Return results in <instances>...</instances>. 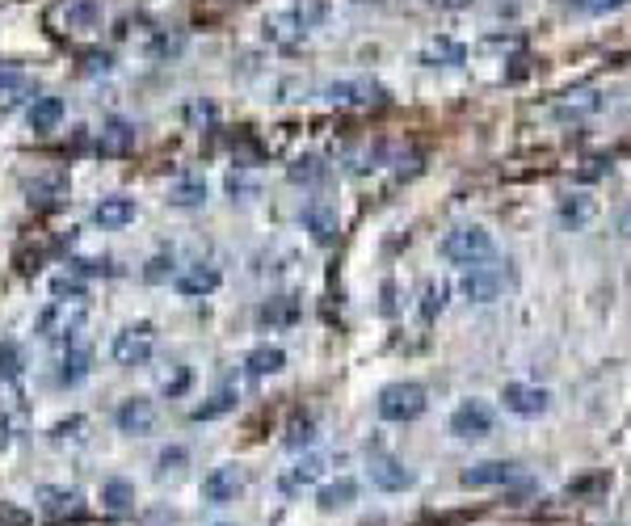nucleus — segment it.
<instances>
[{
  "mask_svg": "<svg viewBox=\"0 0 631 526\" xmlns=\"http://www.w3.org/2000/svg\"><path fill=\"white\" fill-rule=\"evenodd\" d=\"M186 388H190V367H173V375L160 379V392L165 396H181Z\"/></svg>",
  "mask_w": 631,
  "mask_h": 526,
  "instance_id": "nucleus-34",
  "label": "nucleus"
},
{
  "mask_svg": "<svg viewBox=\"0 0 631 526\" xmlns=\"http://www.w3.org/2000/svg\"><path fill=\"white\" fill-rule=\"evenodd\" d=\"M581 9H589V13H615V9H623V5H631V0H577Z\"/></svg>",
  "mask_w": 631,
  "mask_h": 526,
  "instance_id": "nucleus-41",
  "label": "nucleus"
},
{
  "mask_svg": "<svg viewBox=\"0 0 631 526\" xmlns=\"http://www.w3.org/2000/svg\"><path fill=\"white\" fill-rule=\"evenodd\" d=\"M362 5H366V0H362Z\"/></svg>",
  "mask_w": 631,
  "mask_h": 526,
  "instance_id": "nucleus-45",
  "label": "nucleus"
},
{
  "mask_svg": "<svg viewBox=\"0 0 631 526\" xmlns=\"http://www.w3.org/2000/svg\"><path fill=\"white\" fill-rule=\"evenodd\" d=\"M324 476V459L320 455H308V459H299L295 468L278 480V489L282 493H299V489H308V484H316Z\"/></svg>",
  "mask_w": 631,
  "mask_h": 526,
  "instance_id": "nucleus-22",
  "label": "nucleus"
},
{
  "mask_svg": "<svg viewBox=\"0 0 631 526\" xmlns=\"http://www.w3.org/2000/svg\"><path fill=\"white\" fill-rule=\"evenodd\" d=\"M244 371H249L253 379L282 375V371H287V354H282L278 346H257V350L244 354Z\"/></svg>",
  "mask_w": 631,
  "mask_h": 526,
  "instance_id": "nucleus-19",
  "label": "nucleus"
},
{
  "mask_svg": "<svg viewBox=\"0 0 631 526\" xmlns=\"http://www.w3.org/2000/svg\"><path fill=\"white\" fill-rule=\"evenodd\" d=\"M501 404L518 417H543L552 409V392L547 388H535V383H505L501 388Z\"/></svg>",
  "mask_w": 631,
  "mask_h": 526,
  "instance_id": "nucleus-7",
  "label": "nucleus"
},
{
  "mask_svg": "<svg viewBox=\"0 0 631 526\" xmlns=\"http://www.w3.org/2000/svg\"><path fill=\"white\" fill-rule=\"evenodd\" d=\"M219 282H223V274L211 266V261H198V266H190L186 274H177V291L190 295V299H198V295L219 291Z\"/></svg>",
  "mask_w": 631,
  "mask_h": 526,
  "instance_id": "nucleus-17",
  "label": "nucleus"
},
{
  "mask_svg": "<svg viewBox=\"0 0 631 526\" xmlns=\"http://www.w3.org/2000/svg\"><path fill=\"white\" fill-rule=\"evenodd\" d=\"M312 442H316V426H312V421H291L287 447H291V451H303V447H312Z\"/></svg>",
  "mask_w": 631,
  "mask_h": 526,
  "instance_id": "nucleus-32",
  "label": "nucleus"
},
{
  "mask_svg": "<svg viewBox=\"0 0 631 526\" xmlns=\"http://www.w3.org/2000/svg\"><path fill=\"white\" fill-rule=\"evenodd\" d=\"M299 299L295 295H274V299H266L257 308V325H266V329H291L295 320H299Z\"/></svg>",
  "mask_w": 631,
  "mask_h": 526,
  "instance_id": "nucleus-16",
  "label": "nucleus"
},
{
  "mask_svg": "<svg viewBox=\"0 0 631 526\" xmlns=\"http://www.w3.org/2000/svg\"><path fill=\"white\" fill-rule=\"evenodd\" d=\"M89 371H93L89 346H72V350L64 354V362H59V383H64V388H76V383L89 379Z\"/></svg>",
  "mask_w": 631,
  "mask_h": 526,
  "instance_id": "nucleus-23",
  "label": "nucleus"
},
{
  "mask_svg": "<svg viewBox=\"0 0 631 526\" xmlns=\"http://www.w3.org/2000/svg\"><path fill=\"white\" fill-rule=\"evenodd\" d=\"M287 177L295 181V186H320V181H329V165H324L320 156H299L287 169Z\"/></svg>",
  "mask_w": 631,
  "mask_h": 526,
  "instance_id": "nucleus-27",
  "label": "nucleus"
},
{
  "mask_svg": "<svg viewBox=\"0 0 631 526\" xmlns=\"http://www.w3.org/2000/svg\"><path fill=\"white\" fill-rule=\"evenodd\" d=\"M85 72H110V55H85Z\"/></svg>",
  "mask_w": 631,
  "mask_h": 526,
  "instance_id": "nucleus-42",
  "label": "nucleus"
},
{
  "mask_svg": "<svg viewBox=\"0 0 631 526\" xmlns=\"http://www.w3.org/2000/svg\"><path fill=\"white\" fill-rule=\"evenodd\" d=\"M135 202L131 198H122V194H114V198H101L97 207H93V224L97 228H106V232H118V228H127V224H135Z\"/></svg>",
  "mask_w": 631,
  "mask_h": 526,
  "instance_id": "nucleus-15",
  "label": "nucleus"
},
{
  "mask_svg": "<svg viewBox=\"0 0 631 526\" xmlns=\"http://www.w3.org/2000/svg\"><path fill=\"white\" fill-rule=\"evenodd\" d=\"M236 400H240V396H236L232 388H223V392H215L207 404H198V409H194L190 417H194V421H215V417H223V413H232V409H236Z\"/></svg>",
  "mask_w": 631,
  "mask_h": 526,
  "instance_id": "nucleus-30",
  "label": "nucleus"
},
{
  "mask_svg": "<svg viewBox=\"0 0 631 526\" xmlns=\"http://www.w3.org/2000/svg\"><path fill=\"white\" fill-rule=\"evenodd\" d=\"M510 480H518V463H505V459H484L459 476L463 489H497V484H510Z\"/></svg>",
  "mask_w": 631,
  "mask_h": 526,
  "instance_id": "nucleus-10",
  "label": "nucleus"
},
{
  "mask_svg": "<svg viewBox=\"0 0 631 526\" xmlns=\"http://www.w3.org/2000/svg\"><path fill=\"white\" fill-rule=\"evenodd\" d=\"M560 219L568 228H585L589 219H594V202H589L585 194H573V198H564L560 202Z\"/></svg>",
  "mask_w": 631,
  "mask_h": 526,
  "instance_id": "nucleus-28",
  "label": "nucleus"
},
{
  "mask_svg": "<svg viewBox=\"0 0 631 526\" xmlns=\"http://www.w3.org/2000/svg\"><path fill=\"white\" fill-rule=\"evenodd\" d=\"M114 421H118V430H122V434L144 438V434H152V430H156L160 413H156V404H152L148 396H131V400H122V404H118Z\"/></svg>",
  "mask_w": 631,
  "mask_h": 526,
  "instance_id": "nucleus-9",
  "label": "nucleus"
},
{
  "mask_svg": "<svg viewBox=\"0 0 631 526\" xmlns=\"http://www.w3.org/2000/svg\"><path fill=\"white\" fill-rule=\"evenodd\" d=\"M434 59H451V64H463V47L459 43H434L425 51V64H434Z\"/></svg>",
  "mask_w": 631,
  "mask_h": 526,
  "instance_id": "nucleus-38",
  "label": "nucleus"
},
{
  "mask_svg": "<svg viewBox=\"0 0 631 526\" xmlns=\"http://www.w3.org/2000/svg\"><path fill=\"white\" fill-rule=\"evenodd\" d=\"M514 287V270H510V261H480V266H467L463 278H459V291L472 299V303H493L501 299L505 291Z\"/></svg>",
  "mask_w": 631,
  "mask_h": 526,
  "instance_id": "nucleus-2",
  "label": "nucleus"
},
{
  "mask_svg": "<svg viewBox=\"0 0 631 526\" xmlns=\"http://www.w3.org/2000/svg\"><path fill=\"white\" fill-rule=\"evenodd\" d=\"M425 409H430V392H425L421 383H413V379L388 383V388L379 392V417L383 421H396V426H404V421H417Z\"/></svg>",
  "mask_w": 631,
  "mask_h": 526,
  "instance_id": "nucleus-3",
  "label": "nucleus"
},
{
  "mask_svg": "<svg viewBox=\"0 0 631 526\" xmlns=\"http://www.w3.org/2000/svg\"><path fill=\"white\" fill-rule=\"evenodd\" d=\"M144 278H148V282H169V278H177V261L165 257V253L152 257V261H148V270H144Z\"/></svg>",
  "mask_w": 631,
  "mask_h": 526,
  "instance_id": "nucleus-33",
  "label": "nucleus"
},
{
  "mask_svg": "<svg viewBox=\"0 0 631 526\" xmlns=\"http://www.w3.org/2000/svg\"><path fill=\"white\" fill-rule=\"evenodd\" d=\"M371 484L383 493H404V489H413V472L400 459L379 455V459H371Z\"/></svg>",
  "mask_w": 631,
  "mask_h": 526,
  "instance_id": "nucleus-14",
  "label": "nucleus"
},
{
  "mask_svg": "<svg viewBox=\"0 0 631 526\" xmlns=\"http://www.w3.org/2000/svg\"><path fill=\"white\" fill-rule=\"evenodd\" d=\"M26 118H30V127L38 135H47V131H55L59 123H64V101H59V97H38Z\"/></svg>",
  "mask_w": 631,
  "mask_h": 526,
  "instance_id": "nucleus-25",
  "label": "nucleus"
},
{
  "mask_svg": "<svg viewBox=\"0 0 631 526\" xmlns=\"http://www.w3.org/2000/svg\"><path fill=\"white\" fill-rule=\"evenodd\" d=\"M303 228H308V236L316 245H333L337 232H341V219L329 202H308V207H303Z\"/></svg>",
  "mask_w": 631,
  "mask_h": 526,
  "instance_id": "nucleus-13",
  "label": "nucleus"
},
{
  "mask_svg": "<svg viewBox=\"0 0 631 526\" xmlns=\"http://www.w3.org/2000/svg\"><path fill=\"white\" fill-rule=\"evenodd\" d=\"M152 350H156V333H152V325H131V329H122V333L114 337L110 358L118 362V367H148V362H152Z\"/></svg>",
  "mask_w": 631,
  "mask_h": 526,
  "instance_id": "nucleus-5",
  "label": "nucleus"
},
{
  "mask_svg": "<svg viewBox=\"0 0 631 526\" xmlns=\"http://www.w3.org/2000/svg\"><path fill=\"white\" fill-rule=\"evenodd\" d=\"M64 17L72 30H97L101 26V0H68Z\"/></svg>",
  "mask_w": 631,
  "mask_h": 526,
  "instance_id": "nucleus-26",
  "label": "nucleus"
},
{
  "mask_svg": "<svg viewBox=\"0 0 631 526\" xmlns=\"http://www.w3.org/2000/svg\"><path fill=\"white\" fill-rule=\"evenodd\" d=\"M135 148V127L122 123V118H114V123L101 127V139H97V152L101 156H127Z\"/></svg>",
  "mask_w": 631,
  "mask_h": 526,
  "instance_id": "nucleus-20",
  "label": "nucleus"
},
{
  "mask_svg": "<svg viewBox=\"0 0 631 526\" xmlns=\"http://www.w3.org/2000/svg\"><path fill=\"white\" fill-rule=\"evenodd\" d=\"M438 5H442V9H467L472 0H438Z\"/></svg>",
  "mask_w": 631,
  "mask_h": 526,
  "instance_id": "nucleus-44",
  "label": "nucleus"
},
{
  "mask_svg": "<svg viewBox=\"0 0 631 526\" xmlns=\"http://www.w3.org/2000/svg\"><path fill=\"white\" fill-rule=\"evenodd\" d=\"M383 97H388V89L375 85V80H337V85H329V101H337V106H379Z\"/></svg>",
  "mask_w": 631,
  "mask_h": 526,
  "instance_id": "nucleus-11",
  "label": "nucleus"
},
{
  "mask_svg": "<svg viewBox=\"0 0 631 526\" xmlns=\"http://www.w3.org/2000/svg\"><path fill=\"white\" fill-rule=\"evenodd\" d=\"M101 501H106V510H131V505H135V484L131 480H106V484H101Z\"/></svg>",
  "mask_w": 631,
  "mask_h": 526,
  "instance_id": "nucleus-29",
  "label": "nucleus"
},
{
  "mask_svg": "<svg viewBox=\"0 0 631 526\" xmlns=\"http://www.w3.org/2000/svg\"><path fill=\"white\" fill-rule=\"evenodd\" d=\"M438 253L446 257V261H455V266H480V261H488L493 257V236H488L484 228H476V224H463V228H451L442 236V245H438Z\"/></svg>",
  "mask_w": 631,
  "mask_h": 526,
  "instance_id": "nucleus-4",
  "label": "nucleus"
},
{
  "mask_svg": "<svg viewBox=\"0 0 631 526\" xmlns=\"http://www.w3.org/2000/svg\"><path fill=\"white\" fill-rule=\"evenodd\" d=\"M89 320V299H51L34 320V333L43 341H72Z\"/></svg>",
  "mask_w": 631,
  "mask_h": 526,
  "instance_id": "nucleus-1",
  "label": "nucleus"
},
{
  "mask_svg": "<svg viewBox=\"0 0 631 526\" xmlns=\"http://www.w3.org/2000/svg\"><path fill=\"white\" fill-rule=\"evenodd\" d=\"M0 522H5V526H22V522H26V514H17V510H0Z\"/></svg>",
  "mask_w": 631,
  "mask_h": 526,
  "instance_id": "nucleus-43",
  "label": "nucleus"
},
{
  "mask_svg": "<svg viewBox=\"0 0 631 526\" xmlns=\"http://www.w3.org/2000/svg\"><path fill=\"white\" fill-rule=\"evenodd\" d=\"M223 526H228V522H223Z\"/></svg>",
  "mask_w": 631,
  "mask_h": 526,
  "instance_id": "nucleus-46",
  "label": "nucleus"
},
{
  "mask_svg": "<svg viewBox=\"0 0 631 526\" xmlns=\"http://www.w3.org/2000/svg\"><path fill=\"white\" fill-rule=\"evenodd\" d=\"M451 434L463 438V442L488 438V434H493V409H488L484 400H463L459 409L451 413Z\"/></svg>",
  "mask_w": 631,
  "mask_h": 526,
  "instance_id": "nucleus-6",
  "label": "nucleus"
},
{
  "mask_svg": "<svg viewBox=\"0 0 631 526\" xmlns=\"http://www.w3.org/2000/svg\"><path fill=\"white\" fill-rule=\"evenodd\" d=\"M17 375H22V350H17V341H0V379Z\"/></svg>",
  "mask_w": 631,
  "mask_h": 526,
  "instance_id": "nucleus-31",
  "label": "nucleus"
},
{
  "mask_svg": "<svg viewBox=\"0 0 631 526\" xmlns=\"http://www.w3.org/2000/svg\"><path fill=\"white\" fill-rule=\"evenodd\" d=\"M72 270L85 274V278H93V274H114L110 261H72Z\"/></svg>",
  "mask_w": 631,
  "mask_h": 526,
  "instance_id": "nucleus-40",
  "label": "nucleus"
},
{
  "mask_svg": "<svg viewBox=\"0 0 631 526\" xmlns=\"http://www.w3.org/2000/svg\"><path fill=\"white\" fill-rule=\"evenodd\" d=\"M207 202V181L202 177H177L169 186V207H181V211H194Z\"/></svg>",
  "mask_w": 631,
  "mask_h": 526,
  "instance_id": "nucleus-21",
  "label": "nucleus"
},
{
  "mask_svg": "<svg viewBox=\"0 0 631 526\" xmlns=\"http://www.w3.org/2000/svg\"><path fill=\"white\" fill-rule=\"evenodd\" d=\"M26 194H30V207H38V211H55V207H64V202H68L72 181H68V173L51 169V173H38L34 181H26Z\"/></svg>",
  "mask_w": 631,
  "mask_h": 526,
  "instance_id": "nucleus-8",
  "label": "nucleus"
},
{
  "mask_svg": "<svg viewBox=\"0 0 631 526\" xmlns=\"http://www.w3.org/2000/svg\"><path fill=\"white\" fill-rule=\"evenodd\" d=\"M244 489V472L236 468V463H223V468H215L207 480H202V497L215 501V505H228L236 501Z\"/></svg>",
  "mask_w": 631,
  "mask_h": 526,
  "instance_id": "nucleus-12",
  "label": "nucleus"
},
{
  "mask_svg": "<svg viewBox=\"0 0 631 526\" xmlns=\"http://www.w3.org/2000/svg\"><path fill=\"white\" fill-rule=\"evenodd\" d=\"M38 510H43L47 518H68V514H80V493L72 489H55V484H43V489L34 493Z\"/></svg>",
  "mask_w": 631,
  "mask_h": 526,
  "instance_id": "nucleus-18",
  "label": "nucleus"
},
{
  "mask_svg": "<svg viewBox=\"0 0 631 526\" xmlns=\"http://www.w3.org/2000/svg\"><path fill=\"white\" fill-rule=\"evenodd\" d=\"M55 299H85V282H80V278H55Z\"/></svg>",
  "mask_w": 631,
  "mask_h": 526,
  "instance_id": "nucleus-37",
  "label": "nucleus"
},
{
  "mask_svg": "<svg viewBox=\"0 0 631 526\" xmlns=\"http://www.w3.org/2000/svg\"><path fill=\"white\" fill-rule=\"evenodd\" d=\"M446 308V287H425V303H421V316L434 320Z\"/></svg>",
  "mask_w": 631,
  "mask_h": 526,
  "instance_id": "nucleus-36",
  "label": "nucleus"
},
{
  "mask_svg": "<svg viewBox=\"0 0 631 526\" xmlns=\"http://www.w3.org/2000/svg\"><path fill=\"white\" fill-rule=\"evenodd\" d=\"M17 89H26V76L13 68H0V93H17Z\"/></svg>",
  "mask_w": 631,
  "mask_h": 526,
  "instance_id": "nucleus-39",
  "label": "nucleus"
},
{
  "mask_svg": "<svg viewBox=\"0 0 631 526\" xmlns=\"http://www.w3.org/2000/svg\"><path fill=\"white\" fill-rule=\"evenodd\" d=\"M186 447H169V451H160V459H156V468H160V476H165V472H181V468H186Z\"/></svg>",
  "mask_w": 631,
  "mask_h": 526,
  "instance_id": "nucleus-35",
  "label": "nucleus"
},
{
  "mask_svg": "<svg viewBox=\"0 0 631 526\" xmlns=\"http://www.w3.org/2000/svg\"><path fill=\"white\" fill-rule=\"evenodd\" d=\"M354 497H358V484L350 476H341V480L324 484V489L316 493V505L324 514H337V510H345V505H354Z\"/></svg>",
  "mask_w": 631,
  "mask_h": 526,
  "instance_id": "nucleus-24",
  "label": "nucleus"
}]
</instances>
